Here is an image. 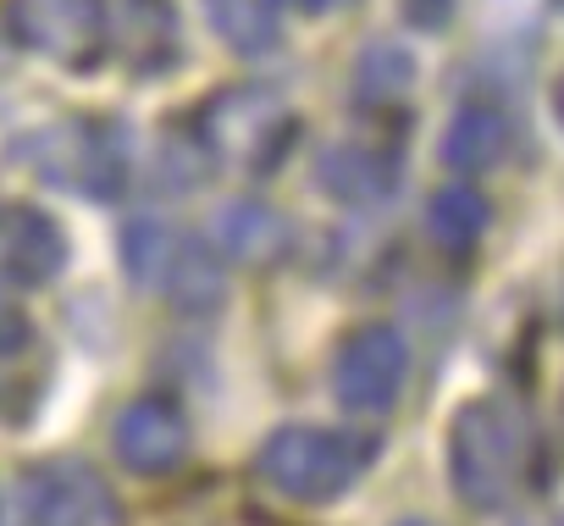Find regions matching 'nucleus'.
I'll return each instance as SVG.
<instances>
[{"label":"nucleus","instance_id":"f257e3e1","mask_svg":"<svg viewBox=\"0 0 564 526\" xmlns=\"http://www.w3.org/2000/svg\"><path fill=\"white\" fill-rule=\"evenodd\" d=\"M371 460H377V438L338 432V427H276L254 454V476L294 504H333L360 482Z\"/></svg>","mask_w":564,"mask_h":526},{"label":"nucleus","instance_id":"f03ea898","mask_svg":"<svg viewBox=\"0 0 564 526\" xmlns=\"http://www.w3.org/2000/svg\"><path fill=\"white\" fill-rule=\"evenodd\" d=\"M520 471H525V432H520V416L503 405V399H470L454 410L448 421V482L454 493L492 515L514 498L520 487Z\"/></svg>","mask_w":564,"mask_h":526},{"label":"nucleus","instance_id":"7ed1b4c3","mask_svg":"<svg viewBox=\"0 0 564 526\" xmlns=\"http://www.w3.org/2000/svg\"><path fill=\"white\" fill-rule=\"evenodd\" d=\"M194 133L199 144L216 155V161H232L243 172H271L282 155L294 150V111L282 106L271 89L260 84H232V89H216L199 117H194Z\"/></svg>","mask_w":564,"mask_h":526},{"label":"nucleus","instance_id":"20e7f679","mask_svg":"<svg viewBox=\"0 0 564 526\" xmlns=\"http://www.w3.org/2000/svg\"><path fill=\"white\" fill-rule=\"evenodd\" d=\"M122 260H128V278L144 294H161L177 311H216L221 294H227L216 255L194 233H177L166 222H128Z\"/></svg>","mask_w":564,"mask_h":526},{"label":"nucleus","instance_id":"39448f33","mask_svg":"<svg viewBox=\"0 0 564 526\" xmlns=\"http://www.w3.org/2000/svg\"><path fill=\"white\" fill-rule=\"evenodd\" d=\"M12 520L18 526H117L122 504L89 460L62 454V460L29 465L12 482Z\"/></svg>","mask_w":564,"mask_h":526},{"label":"nucleus","instance_id":"423d86ee","mask_svg":"<svg viewBox=\"0 0 564 526\" xmlns=\"http://www.w3.org/2000/svg\"><path fill=\"white\" fill-rule=\"evenodd\" d=\"M29 155L45 172V183H62V189H78L95 200H111L128 178L122 122H106V117H73L62 128H45Z\"/></svg>","mask_w":564,"mask_h":526},{"label":"nucleus","instance_id":"0eeeda50","mask_svg":"<svg viewBox=\"0 0 564 526\" xmlns=\"http://www.w3.org/2000/svg\"><path fill=\"white\" fill-rule=\"evenodd\" d=\"M404 377H410V344H404L388 322H366V328H355V333L338 339L333 394H338L344 410H355V416H382V410H393Z\"/></svg>","mask_w":564,"mask_h":526},{"label":"nucleus","instance_id":"6e6552de","mask_svg":"<svg viewBox=\"0 0 564 526\" xmlns=\"http://www.w3.org/2000/svg\"><path fill=\"white\" fill-rule=\"evenodd\" d=\"M12 34L56 67H95L106 56V0H12Z\"/></svg>","mask_w":564,"mask_h":526},{"label":"nucleus","instance_id":"1a4fd4ad","mask_svg":"<svg viewBox=\"0 0 564 526\" xmlns=\"http://www.w3.org/2000/svg\"><path fill=\"white\" fill-rule=\"evenodd\" d=\"M117 460L133 471V476H166V471H177L183 465V454H188V416L172 405V399H161V394H150V399H133L122 416H117Z\"/></svg>","mask_w":564,"mask_h":526},{"label":"nucleus","instance_id":"9d476101","mask_svg":"<svg viewBox=\"0 0 564 526\" xmlns=\"http://www.w3.org/2000/svg\"><path fill=\"white\" fill-rule=\"evenodd\" d=\"M67 267V238L62 227L18 200H0V278H12L23 289L51 283Z\"/></svg>","mask_w":564,"mask_h":526},{"label":"nucleus","instance_id":"9b49d317","mask_svg":"<svg viewBox=\"0 0 564 526\" xmlns=\"http://www.w3.org/2000/svg\"><path fill=\"white\" fill-rule=\"evenodd\" d=\"M117 29V51L133 73H161L177 56V12L166 0H106V45Z\"/></svg>","mask_w":564,"mask_h":526},{"label":"nucleus","instance_id":"f8f14e48","mask_svg":"<svg viewBox=\"0 0 564 526\" xmlns=\"http://www.w3.org/2000/svg\"><path fill=\"white\" fill-rule=\"evenodd\" d=\"M399 183V161L393 150H371V144H338L322 155V189L344 205H377L388 200Z\"/></svg>","mask_w":564,"mask_h":526},{"label":"nucleus","instance_id":"ddd939ff","mask_svg":"<svg viewBox=\"0 0 564 526\" xmlns=\"http://www.w3.org/2000/svg\"><path fill=\"white\" fill-rule=\"evenodd\" d=\"M216 233H221V249L238 267H271V260L289 249V216H276L260 200H232L216 216Z\"/></svg>","mask_w":564,"mask_h":526},{"label":"nucleus","instance_id":"4468645a","mask_svg":"<svg viewBox=\"0 0 564 526\" xmlns=\"http://www.w3.org/2000/svg\"><path fill=\"white\" fill-rule=\"evenodd\" d=\"M503 144H509L503 111L470 100V106L454 111V122H448V133H443V161H448L454 172H487V167L503 155Z\"/></svg>","mask_w":564,"mask_h":526},{"label":"nucleus","instance_id":"2eb2a0df","mask_svg":"<svg viewBox=\"0 0 564 526\" xmlns=\"http://www.w3.org/2000/svg\"><path fill=\"white\" fill-rule=\"evenodd\" d=\"M487 200H481V189H470V183H448L443 194H432V211H426V233L448 249V255H465L481 233H487Z\"/></svg>","mask_w":564,"mask_h":526},{"label":"nucleus","instance_id":"dca6fc26","mask_svg":"<svg viewBox=\"0 0 564 526\" xmlns=\"http://www.w3.org/2000/svg\"><path fill=\"white\" fill-rule=\"evenodd\" d=\"M355 89H360V106H371V111L404 106V95L415 89V62L399 45H371L355 62Z\"/></svg>","mask_w":564,"mask_h":526},{"label":"nucleus","instance_id":"f3484780","mask_svg":"<svg viewBox=\"0 0 564 526\" xmlns=\"http://www.w3.org/2000/svg\"><path fill=\"white\" fill-rule=\"evenodd\" d=\"M216 29L232 51H265L276 40V12L271 0H216Z\"/></svg>","mask_w":564,"mask_h":526},{"label":"nucleus","instance_id":"a211bd4d","mask_svg":"<svg viewBox=\"0 0 564 526\" xmlns=\"http://www.w3.org/2000/svg\"><path fill=\"white\" fill-rule=\"evenodd\" d=\"M454 7H459V0H404V18L415 29H443L454 18Z\"/></svg>","mask_w":564,"mask_h":526},{"label":"nucleus","instance_id":"6ab92c4d","mask_svg":"<svg viewBox=\"0 0 564 526\" xmlns=\"http://www.w3.org/2000/svg\"><path fill=\"white\" fill-rule=\"evenodd\" d=\"M294 12H305V18H327V12H344V7H355V0H289Z\"/></svg>","mask_w":564,"mask_h":526},{"label":"nucleus","instance_id":"aec40b11","mask_svg":"<svg viewBox=\"0 0 564 526\" xmlns=\"http://www.w3.org/2000/svg\"><path fill=\"white\" fill-rule=\"evenodd\" d=\"M12 388H18V383H12V372L0 366V416H18V399H12Z\"/></svg>","mask_w":564,"mask_h":526},{"label":"nucleus","instance_id":"412c9836","mask_svg":"<svg viewBox=\"0 0 564 526\" xmlns=\"http://www.w3.org/2000/svg\"><path fill=\"white\" fill-rule=\"evenodd\" d=\"M404 526H432V520H404Z\"/></svg>","mask_w":564,"mask_h":526}]
</instances>
